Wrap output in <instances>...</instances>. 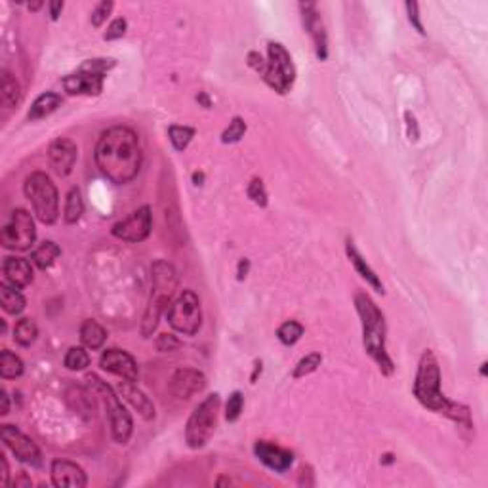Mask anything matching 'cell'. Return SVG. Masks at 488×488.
Segmentation results:
<instances>
[{
  "mask_svg": "<svg viewBox=\"0 0 488 488\" xmlns=\"http://www.w3.org/2000/svg\"><path fill=\"white\" fill-rule=\"evenodd\" d=\"M99 172L117 185L132 182L141 168V147L138 134L126 126H113L96 147Z\"/></svg>",
  "mask_w": 488,
  "mask_h": 488,
  "instance_id": "1",
  "label": "cell"
},
{
  "mask_svg": "<svg viewBox=\"0 0 488 488\" xmlns=\"http://www.w3.org/2000/svg\"><path fill=\"white\" fill-rule=\"evenodd\" d=\"M414 395L429 410L445 414L450 419H454L456 424L471 429V416H469L468 406L456 405V403L448 401L443 395L439 363H437L433 351H429V349L419 359L418 374H416V382H414Z\"/></svg>",
  "mask_w": 488,
  "mask_h": 488,
  "instance_id": "2",
  "label": "cell"
},
{
  "mask_svg": "<svg viewBox=\"0 0 488 488\" xmlns=\"http://www.w3.org/2000/svg\"><path fill=\"white\" fill-rule=\"evenodd\" d=\"M355 303L359 317H361V324H363L364 349L376 361V364L385 376H391L393 370H395V364H393L391 357L387 355V349H385L384 313L378 309V306L372 301L368 294L357 292Z\"/></svg>",
  "mask_w": 488,
  "mask_h": 488,
  "instance_id": "3",
  "label": "cell"
},
{
  "mask_svg": "<svg viewBox=\"0 0 488 488\" xmlns=\"http://www.w3.org/2000/svg\"><path fill=\"white\" fill-rule=\"evenodd\" d=\"M88 385H90L92 393H96L101 401H103L105 412H107V419L111 426L113 439L117 440L119 445H126L130 437H132V416L130 412L126 410L124 405L120 403V399L115 395V391L105 384L103 380H99L98 376H88Z\"/></svg>",
  "mask_w": 488,
  "mask_h": 488,
  "instance_id": "4",
  "label": "cell"
},
{
  "mask_svg": "<svg viewBox=\"0 0 488 488\" xmlns=\"http://www.w3.org/2000/svg\"><path fill=\"white\" fill-rule=\"evenodd\" d=\"M25 196H27L33 210H35L36 217L41 220L42 224H54L59 214V196H57V189L52 182V178L44 172H35L25 180Z\"/></svg>",
  "mask_w": 488,
  "mask_h": 488,
  "instance_id": "5",
  "label": "cell"
},
{
  "mask_svg": "<svg viewBox=\"0 0 488 488\" xmlns=\"http://www.w3.org/2000/svg\"><path fill=\"white\" fill-rule=\"evenodd\" d=\"M217 412H220V395H208L201 405L196 406L195 412L185 427V440L191 448H203L217 426Z\"/></svg>",
  "mask_w": 488,
  "mask_h": 488,
  "instance_id": "6",
  "label": "cell"
},
{
  "mask_svg": "<svg viewBox=\"0 0 488 488\" xmlns=\"http://www.w3.org/2000/svg\"><path fill=\"white\" fill-rule=\"evenodd\" d=\"M168 322L175 332L185 336H195L203 324V313H201V301L195 292L185 290L175 298L166 311Z\"/></svg>",
  "mask_w": 488,
  "mask_h": 488,
  "instance_id": "7",
  "label": "cell"
},
{
  "mask_svg": "<svg viewBox=\"0 0 488 488\" xmlns=\"http://www.w3.org/2000/svg\"><path fill=\"white\" fill-rule=\"evenodd\" d=\"M267 54H269V62H267L264 71L265 82L269 84L275 92L286 94L292 88L294 80H296V69H294L292 57L279 42H269Z\"/></svg>",
  "mask_w": 488,
  "mask_h": 488,
  "instance_id": "8",
  "label": "cell"
},
{
  "mask_svg": "<svg viewBox=\"0 0 488 488\" xmlns=\"http://www.w3.org/2000/svg\"><path fill=\"white\" fill-rule=\"evenodd\" d=\"M36 238L35 222L27 210L17 208L12 212L10 222L4 225V229L0 233V243L8 250H29Z\"/></svg>",
  "mask_w": 488,
  "mask_h": 488,
  "instance_id": "9",
  "label": "cell"
},
{
  "mask_svg": "<svg viewBox=\"0 0 488 488\" xmlns=\"http://www.w3.org/2000/svg\"><path fill=\"white\" fill-rule=\"evenodd\" d=\"M153 225V216L149 206H141L134 212L132 216L113 225V235L126 243H143Z\"/></svg>",
  "mask_w": 488,
  "mask_h": 488,
  "instance_id": "10",
  "label": "cell"
},
{
  "mask_svg": "<svg viewBox=\"0 0 488 488\" xmlns=\"http://www.w3.org/2000/svg\"><path fill=\"white\" fill-rule=\"evenodd\" d=\"M0 435H2L4 445L14 452L17 460L23 461V464H31V466H41V450L17 427L8 426L6 424V426H2V429H0Z\"/></svg>",
  "mask_w": 488,
  "mask_h": 488,
  "instance_id": "11",
  "label": "cell"
},
{
  "mask_svg": "<svg viewBox=\"0 0 488 488\" xmlns=\"http://www.w3.org/2000/svg\"><path fill=\"white\" fill-rule=\"evenodd\" d=\"M206 387V378L203 372L193 368H182L175 372L172 380H170V393L178 399H191L195 397L196 393Z\"/></svg>",
  "mask_w": 488,
  "mask_h": 488,
  "instance_id": "12",
  "label": "cell"
},
{
  "mask_svg": "<svg viewBox=\"0 0 488 488\" xmlns=\"http://www.w3.org/2000/svg\"><path fill=\"white\" fill-rule=\"evenodd\" d=\"M99 366L115 376L124 378L128 382L138 380V364L134 361V357L128 355L122 349H107L101 355Z\"/></svg>",
  "mask_w": 488,
  "mask_h": 488,
  "instance_id": "13",
  "label": "cell"
},
{
  "mask_svg": "<svg viewBox=\"0 0 488 488\" xmlns=\"http://www.w3.org/2000/svg\"><path fill=\"white\" fill-rule=\"evenodd\" d=\"M77 155L78 149L73 141L67 140V138H59V140H56L50 145L48 159L52 168H54V172L57 175L65 178V175H69L73 172L75 162H77Z\"/></svg>",
  "mask_w": 488,
  "mask_h": 488,
  "instance_id": "14",
  "label": "cell"
},
{
  "mask_svg": "<svg viewBox=\"0 0 488 488\" xmlns=\"http://www.w3.org/2000/svg\"><path fill=\"white\" fill-rule=\"evenodd\" d=\"M301 14H303V25L309 31V35L313 38L315 48H317V57L319 59H326L328 56V44H326V31H324V23H322L321 15L317 12V6L311 2H301Z\"/></svg>",
  "mask_w": 488,
  "mask_h": 488,
  "instance_id": "15",
  "label": "cell"
},
{
  "mask_svg": "<svg viewBox=\"0 0 488 488\" xmlns=\"http://www.w3.org/2000/svg\"><path fill=\"white\" fill-rule=\"evenodd\" d=\"M254 452L258 456V460L265 464L269 469H273V471L285 473L286 469L292 468L294 454L277 447V445H271L267 440H258L256 447H254Z\"/></svg>",
  "mask_w": 488,
  "mask_h": 488,
  "instance_id": "16",
  "label": "cell"
},
{
  "mask_svg": "<svg viewBox=\"0 0 488 488\" xmlns=\"http://www.w3.org/2000/svg\"><path fill=\"white\" fill-rule=\"evenodd\" d=\"M52 482L57 488H84L86 487V473L77 464L67 460H56L52 464Z\"/></svg>",
  "mask_w": 488,
  "mask_h": 488,
  "instance_id": "17",
  "label": "cell"
},
{
  "mask_svg": "<svg viewBox=\"0 0 488 488\" xmlns=\"http://www.w3.org/2000/svg\"><path fill=\"white\" fill-rule=\"evenodd\" d=\"M63 88L71 96H99L103 90V75L80 73L63 78Z\"/></svg>",
  "mask_w": 488,
  "mask_h": 488,
  "instance_id": "18",
  "label": "cell"
},
{
  "mask_svg": "<svg viewBox=\"0 0 488 488\" xmlns=\"http://www.w3.org/2000/svg\"><path fill=\"white\" fill-rule=\"evenodd\" d=\"M4 275H6L8 282L15 288H25L33 282V267L23 258L4 259Z\"/></svg>",
  "mask_w": 488,
  "mask_h": 488,
  "instance_id": "19",
  "label": "cell"
},
{
  "mask_svg": "<svg viewBox=\"0 0 488 488\" xmlns=\"http://www.w3.org/2000/svg\"><path fill=\"white\" fill-rule=\"evenodd\" d=\"M119 391H120V395H122V397H124L126 401L136 408V410L140 412L143 418L145 419L155 418L153 403L149 401V397H147L140 387H136V385H134V382H128V380L122 382V384L119 385Z\"/></svg>",
  "mask_w": 488,
  "mask_h": 488,
  "instance_id": "20",
  "label": "cell"
},
{
  "mask_svg": "<svg viewBox=\"0 0 488 488\" xmlns=\"http://www.w3.org/2000/svg\"><path fill=\"white\" fill-rule=\"evenodd\" d=\"M345 250H347V258L351 259V264H353V267L357 269V273L363 277L366 282H368L376 292H382L384 294V285H382V280L378 279V275L374 273V269L370 267L366 261H364V258L359 254V250L355 248V244H353V241H347V246H345Z\"/></svg>",
  "mask_w": 488,
  "mask_h": 488,
  "instance_id": "21",
  "label": "cell"
},
{
  "mask_svg": "<svg viewBox=\"0 0 488 488\" xmlns=\"http://www.w3.org/2000/svg\"><path fill=\"white\" fill-rule=\"evenodd\" d=\"M20 99L21 88L17 80H15L12 73L2 71V84H0V105H2V111H12L15 105L20 103Z\"/></svg>",
  "mask_w": 488,
  "mask_h": 488,
  "instance_id": "22",
  "label": "cell"
},
{
  "mask_svg": "<svg viewBox=\"0 0 488 488\" xmlns=\"http://www.w3.org/2000/svg\"><path fill=\"white\" fill-rule=\"evenodd\" d=\"M62 105V96H57L54 92H46L35 99V103L31 105V111H29V120H38L48 117L52 113L56 111L57 107Z\"/></svg>",
  "mask_w": 488,
  "mask_h": 488,
  "instance_id": "23",
  "label": "cell"
},
{
  "mask_svg": "<svg viewBox=\"0 0 488 488\" xmlns=\"http://www.w3.org/2000/svg\"><path fill=\"white\" fill-rule=\"evenodd\" d=\"M0 306L8 315H20L25 309V298L21 296L20 288L2 282L0 285Z\"/></svg>",
  "mask_w": 488,
  "mask_h": 488,
  "instance_id": "24",
  "label": "cell"
},
{
  "mask_svg": "<svg viewBox=\"0 0 488 488\" xmlns=\"http://www.w3.org/2000/svg\"><path fill=\"white\" fill-rule=\"evenodd\" d=\"M80 340H82L84 347L96 351V349H99L103 345L105 340H107V334H105L101 324L88 319V321H84L82 326H80Z\"/></svg>",
  "mask_w": 488,
  "mask_h": 488,
  "instance_id": "25",
  "label": "cell"
},
{
  "mask_svg": "<svg viewBox=\"0 0 488 488\" xmlns=\"http://www.w3.org/2000/svg\"><path fill=\"white\" fill-rule=\"evenodd\" d=\"M59 254H62L59 246H57L54 241H46V243H42L41 246L33 252L31 259H33V264H35L38 269H48V267H52L54 261L59 258Z\"/></svg>",
  "mask_w": 488,
  "mask_h": 488,
  "instance_id": "26",
  "label": "cell"
},
{
  "mask_svg": "<svg viewBox=\"0 0 488 488\" xmlns=\"http://www.w3.org/2000/svg\"><path fill=\"white\" fill-rule=\"evenodd\" d=\"M23 374V363L17 355H14L12 351L4 349L0 353V376L4 380H12Z\"/></svg>",
  "mask_w": 488,
  "mask_h": 488,
  "instance_id": "27",
  "label": "cell"
},
{
  "mask_svg": "<svg viewBox=\"0 0 488 488\" xmlns=\"http://www.w3.org/2000/svg\"><path fill=\"white\" fill-rule=\"evenodd\" d=\"M38 336V328H36L33 319H21L14 328V340L23 347H29L31 343L35 342Z\"/></svg>",
  "mask_w": 488,
  "mask_h": 488,
  "instance_id": "28",
  "label": "cell"
},
{
  "mask_svg": "<svg viewBox=\"0 0 488 488\" xmlns=\"http://www.w3.org/2000/svg\"><path fill=\"white\" fill-rule=\"evenodd\" d=\"M84 212V203L82 195L77 187L71 189L69 195H67V201H65V222L67 224H77L80 216Z\"/></svg>",
  "mask_w": 488,
  "mask_h": 488,
  "instance_id": "29",
  "label": "cell"
},
{
  "mask_svg": "<svg viewBox=\"0 0 488 488\" xmlns=\"http://www.w3.org/2000/svg\"><path fill=\"white\" fill-rule=\"evenodd\" d=\"M193 136H195V130L189 126H170L168 128V138L172 141L175 151H185L193 140Z\"/></svg>",
  "mask_w": 488,
  "mask_h": 488,
  "instance_id": "30",
  "label": "cell"
},
{
  "mask_svg": "<svg viewBox=\"0 0 488 488\" xmlns=\"http://www.w3.org/2000/svg\"><path fill=\"white\" fill-rule=\"evenodd\" d=\"M63 364H65V368L80 372V370H86L90 366V355L84 347H71L65 355Z\"/></svg>",
  "mask_w": 488,
  "mask_h": 488,
  "instance_id": "31",
  "label": "cell"
},
{
  "mask_svg": "<svg viewBox=\"0 0 488 488\" xmlns=\"http://www.w3.org/2000/svg\"><path fill=\"white\" fill-rule=\"evenodd\" d=\"M301 336H303V326H301L300 322H296V321L285 322V324L279 328V332H277V338H279L280 342L285 343V345H294V343H298L300 342Z\"/></svg>",
  "mask_w": 488,
  "mask_h": 488,
  "instance_id": "32",
  "label": "cell"
},
{
  "mask_svg": "<svg viewBox=\"0 0 488 488\" xmlns=\"http://www.w3.org/2000/svg\"><path fill=\"white\" fill-rule=\"evenodd\" d=\"M322 363V357L319 355V353H309V355H306L303 359H301L300 363L296 364V368H294V378H303L307 376V374H311V372H315V370L319 368Z\"/></svg>",
  "mask_w": 488,
  "mask_h": 488,
  "instance_id": "33",
  "label": "cell"
},
{
  "mask_svg": "<svg viewBox=\"0 0 488 488\" xmlns=\"http://www.w3.org/2000/svg\"><path fill=\"white\" fill-rule=\"evenodd\" d=\"M115 67V59H88L80 65V73H92V75H105L107 71Z\"/></svg>",
  "mask_w": 488,
  "mask_h": 488,
  "instance_id": "34",
  "label": "cell"
},
{
  "mask_svg": "<svg viewBox=\"0 0 488 488\" xmlns=\"http://www.w3.org/2000/svg\"><path fill=\"white\" fill-rule=\"evenodd\" d=\"M244 132H246V124H244V120L241 119V117H235L233 122L229 124V128L222 134V141H224V143H235V141H238L241 138H243Z\"/></svg>",
  "mask_w": 488,
  "mask_h": 488,
  "instance_id": "35",
  "label": "cell"
},
{
  "mask_svg": "<svg viewBox=\"0 0 488 488\" xmlns=\"http://www.w3.org/2000/svg\"><path fill=\"white\" fill-rule=\"evenodd\" d=\"M243 406H244L243 393L235 391V393L229 397V401H227V406H225V418H227V422H237L238 416H241V412H243Z\"/></svg>",
  "mask_w": 488,
  "mask_h": 488,
  "instance_id": "36",
  "label": "cell"
},
{
  "mask_svg": "<svg viewBox=\"0 0 488 488\" xmlns=\"http://www.w3.org/2000/svg\"><path fill=\"white\" fill-rule=\"evenodd\" d=\"M248 196H250L252 201L258 204V206H267V191H265L261 180H258V178L252 180L250 185H248Z\"/></svg>",
  "mask_w": 488,
  "mask_h": 488,
  "instance_id": "37",
  "label": "cell"
},
{
  "mask_svg": "<svg viewBox=\"0 0 488 488\" xmlns=\"http://www.w3.org/2000/svg\"><path fill=\"white\" fill-rule=\"evenodd\" d=\"M113 10V2L111 0H103V2H99L98 6H96V10L92 12V25L94 27H101L103 25V21L109 17V14H111Z\"/></svg>",
  "mask_w": 488,
  "mask_h": 488,
  "instance_id": "38",
  "label": "cell"
},
{
  "mask_svg": "<svg viewBox=\"0 0 488 488\" xmlns=\"http://www.w3.org/2000/svg\"><path fill=\"white\" fill-rule=\"evenodd\" d=\"M126 27H128V23H126L124 17H117V20L113 21L111 25L107 27L103 38L105 41H117V38H122L126 33Z\"/></svg>",
  "mask_w": 488,
  "mask_h": 488,
  "instance_id": "39",
  "label": "cell"
},
{
  "mask_svg": "<svg viewBox=\"0 0 488 488\" xmlns=\"http://www.w3.org/2000/svg\"><path fill=\"white\" fill-rule=\"evenodd\" d=\"M182 347V342L172 334H161L159 340H157V349L162 351V353H168V351H175V349Z\"/></svg>",
  "mask_w": 488,
  "mask_h": 488,
  "instance_id": "40",
  "label": "cell"
},
{
  "mask_svg": "<svg viewBox=\"0 0 488 488\" xmlns=\"http://www.w3.org/2000/svg\"><path fill=\"white\" fill-rule=\"evenodd\" d=\"M418 4L416 2H406V12H408V20H410V23L414 25V29L418 31L419 35H426V31H424V25H422V21H419V14H418Z\"/></svg>",
  "mask_w": 488,
  "mask_h": 488,
  "instance_id": "41",
  "label": "cell"
},
{
  "mask_svg": "<svg viewBox=\"0 0 488 488\" xmlns=\"http://www.w3.org/2000/svg\"><path fill=\"white\" fill-rule=\"evenodd\" d=\"M248 63H250L252 67L258 71V73H261V75H264L267 62H264V57L259 56L258 52H250V54H248Z\"/></svg>",
  "mask_w": 488,
  "mask_h": 488,
  "instance_id": "42",
  "label": "cell"
},
{
  "mask_svg": "<svg viewBox=\"0 0 488 488\" xmlns=\"http://www.w3.org/2000/svg\"><path fill=\"white\" fill-rule=\"evenodd\" d=\"M50 8V17L56 21L59 15H62V10H63V2H59V0H52L48 4Z\"/></svg>",
  "mask_w": 488,
  "mask_h": 488,
  "instance_id": "43",
  "label": "cell"
},
{
  "mask_svg": "<svg viewBox=\"0 0 488 488\" xmlns=\"http://www.w3.org/2000/svg\"><path fill=\"white\" fill-rule=\"evenodd\" d=\"M0 468H2V473H0V485H2V487H8V485H10V481H8L10 473H8V461L4 456H0Z\"/></svg>",
  "mask_w": 488,
  "mask_h": 488,
  "instance_id": "44",
  "label": "cell"
},
{
  "mask_svg": "<svg viewBox=\"0 0 488 488\" xmlns=\"http://www.w3.org/2000/svg\"><path fill=\"white\" fill-rule=\"evenodd\" d=\"M248 267H250V264H248V259H241V261H238V280H243L244 277H246V273H248Z\"/></svg>",
  "mask_w": 488,
  "mask_h": 488,
  "instance_id": "45",
  "label": "cell"
},
{
  "mask_svg": "<svg viewBox=\"0 0 488 488\" xmlns=\"http://www.w3.org/2000/svg\"><path fill=\"white\" fill-rule=\"evenodd\" d=\"M0 399H2V410H0V414H2V416H6L8 412H10V401H8V393H6V391H2V395H0Z\"/></svg>",
  "mask_w": 488,
  "mask_h": 488,
  "instance_id": "46",
  "label": "cell"
},
{
  "mask_svg": "<svg viewBox=\"0 0 488 488\" xmlns=\"http://www.w3.org/2000/svg\"><path fill=\"white\" fill-rule=\"evenodd\" d=\"M196 101H201V103H203L204 107H206V109H208V107H210V99L206 98V94H204V92H201V94L196 96Z\"/></svg>",
  "mask_w": 488,
  "mask_h": 488,
  "instance_id": "47",
  "label": "cell"
},
{
  "mask_svg": "<svg viewBox=\"0 0 488 488\" xmlns=\"http://www.w3.org/2000/svg\"><path fill=\"white\" fill-rule=\"evenodd\" d=\"M193 180H195V185H203L204 175L203 174H195V175H193Z\"/></svg>",
  "mask_w": 488,
  "mask_h": 488,
  "instance_id": "48",
  "label": "cell"
},
{
  "mask_svg": "<svg viewBox=\"0 0 488 488\" xmlns=\"http://www.w3.org/2000/svg\"><path fill=\"white\" fill-rule=\"evenodd\" d=\"M41 6H42V2H35V4H29V10H31V12H36Z\"/></svg>",
  "mask_w": 488,
  "mask_h": 488,
  "instance_id": "49",
  "label": "cell"
}]
</instances>
